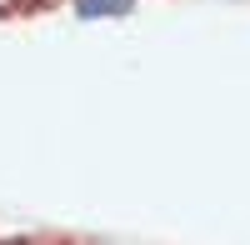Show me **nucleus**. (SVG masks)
<instances>
[{
	"mask_svg": "<svg viewBox=\"0 0 250 245\" xmlns=\"http://www.w3.org/2000/svg\"><path fill=\"white\" fill-rule=\"evenodd\" d=\"M130 10H135V0H75V15L80 20H120Z\"/></svg>",
	"mask_w": 250,
	"mask_h": 245,
	"instance_id": "1",
	"label": "nucleus"
}]
</instances>
